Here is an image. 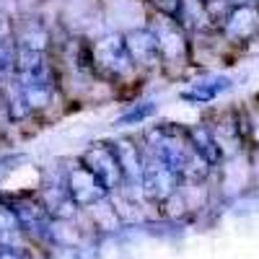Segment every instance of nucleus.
Here are the masks:
<instances>
[{"label": "nucleus", "instance_id": "f257e3e1", "mask_svg": "<svg viewBox=\"0 0 259 259\" xmlns=\"http://www.w3.org/2000/svg\"><path fill=\"white\" fill-rule=\"evenodd\" d=\"M65 192H68V197H70L73 205L89 207V205L101 202L106 194H109V187H106V184L94 174V171L80 161V163L70 171L68 184H65Z\"/></svg>", "mask_w": 259, "mask_h": 259}, {"label": "nucleus", "instance_id": "f03ea898", "mask_svg": "<svg viewBox=\"0 0 259 259\" xmlns=\"http://www.w3.org/2000/svg\"><path fill=\"white\" fill-rule=\"evenodd\" d=\"M83 163L89 166L109 189H114V187L122 184V179H124L122 161H119V156H117V148H112V145H99V148L89 150V153L83 156Z\"/></svg>", "mask_w": 259, "mask_h": 259}, {"label": "nucleus", "instance_id": "7ed1b4c3", "mask_svg": "<svg viewBox=\"0 0 259 259\" xmlns=\"http://www.w3.org/2000/svg\"><path fill=\"white\" fill-rule=\"evenodd\" d=\"M177 179H179V174L161 158L156 163L143 166V189H145V197L153 200V202L171 197L174 187H177Z\"/></svg>", "mask_w": 259, "mask_h": 259}, {"label": "nucleus", "instance_id": "20e7f679", "mask_svg": "<svg viewBox=\"0 0 259 259\" xmlns=\"http://www.w3.org/2000/svg\"><path fill=\"white\" fill-rule=\"evenodd\" d=\"M223 31L233 41L254 36L259 31V6H231V11L226 16V24H223Z\"/></svg>", "mask_w": 259, "mask_h": 259}, {"label": "nucleus", "instance_id": "39448f33", "mask_svg": "<svg viewBox=\"0 0 259 259\" xmlns=\"http://www.w3.org/2000/svg\"><path fill=\"white\" fill-rule=\"evenodd\" d=\"M127 50H130V57H133V65H153L161 55V45H158V34L156 29H140L135 34L127 36Z\"/></svg>", "mask_w": 259, "mask_h": 259}, {"label": "nucleus", "instance_id": "423d86ee", "mask_svg": "<svg viewBox=\"0 0 259 259\" xmlns=\"http://www.w3.org/2000/svg\"><path fill=\"white\" fill-rule=\"evenodd\" d=\"M156 3V8L163 13V16H168V18H179V13H182V0H153Z\"/></svg>", "mask_w": 259, "mask_h": 259}, {"label": "nucleus", "instance_id": "0eeeda50", "mask_svg": "<svg viewBox=\"0 0 259 259\" xmlns=\"http://www.w3.org/2000/svg\"><path fill=\"white\" fill-rule=\"evenodd\" d=\"M0 259H24V256H21V251L6 246V249H0Z\"/></svg>", "mask_w": 259, "mask_h": 259}, {"label": "nucleus", "instance_id": "6e6552de", "mask_svg": "<svg viewBox=\"0 0 259 259\" xmlns=\"http://www.w3.org/2000/svg\"><path fill=\"white\" fill-rule=\"evenodd\" d=\"M228 6H259V0H228Z\"/></svg>", "mask_w": 259, "mask_h": 259}, {"label": "nucleus", "instance_id": "1a4fd4ad", "mask_svg": "<svg viewBox=\"0 0 259 259\" xmlns=\"http://www.w3.org/2000/svg\"><path fill=\"white\" fill-rule=\"evenodd\" d=\"M0 47H3V39H0Z\"/></svg>", "mask_w": 259, "mask_h": 259}]
</instances>
